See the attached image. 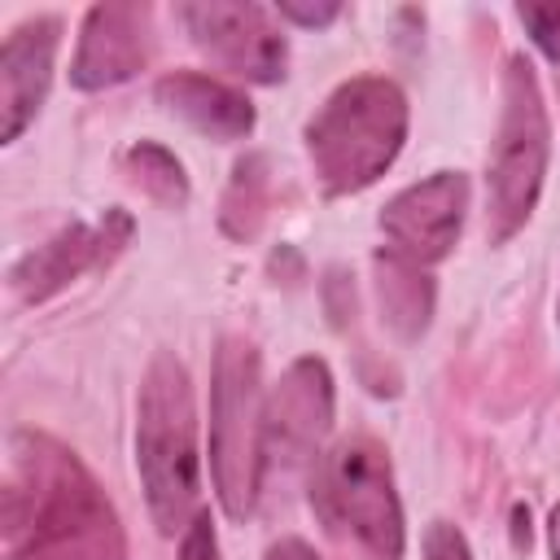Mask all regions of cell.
I'll list each match as a JSON object with an SVG mask.
<instances>
[{
	"label": "cell",
	"instance_id": "cell-1",
	"mask_svg": "<svg viewBox=\"0 0 560 560\" xmlns=\"http://www.w3.org/2000/svg\"><path fill=\"white\" fill-rule=\"evenodd\" d=\"M4 556L9 560H122V534L109 499L83 464L31 438L18 455L4 494Z\"/></svg>",
	"mask_w": 560,
	"mask_h": 560
},
{
	"label": "cell",
	"instance_id": "cell-2",
	"mask_svg": "<svg viewBox=\"0 0 560 560\" xmlns=\"http://www.w3.org/2000/svg\"><path fill=\"white\" fill-rule=\"evenodd\" d=\"M306 158L328 197H350L376 184L407 140V96L385 74H354L337 83L311 114Z\"/></svg>",
	"mask_w": 560,
	"mask_h": 560
},
{
	"label": "cell",
	"instance_id": "cell-3",
	"mask_svg": "<svg viewBox=\"0 0 560 560\" xmlns=\"http://www.w3.org/2000/svg\"><path fill=\"white\" fill-rule=\"evenodd\" d=\"M136 468L153 525L162 534L188 529V521L201 512V455L192 381L175 354H158L144 372L136 402Z\"/></svg>",
	"mask_w": 560,
	"mask_h": 560
},
{
	"label": "cell",
	"instance_id": "cell-4",
	"mask_svg": "<svg viewBox=\"0 0 560 560\" xmlns=\"http://www.w3.org/2000/svg\"><path fill=\"white\" fill-rule=\"evenodd\" d=\"M503 109L486 158V236L490 245L512 241L542 192L547 153H551V118L542 105V88L534 66L512 52L503 70Z\"/></svg>",
	"mask_w": 560,
	"mask_h": 560
},
{
	"label": "cell",
	"instance_id": "cell-5",
	"mask_svg": "<svg viewBox=\"0 0 560 560\" xmlns=\"http://www.w3.org/2000/svg\"><path fill=\"white\" fill-rule=\"evenodd\" d=\"M262 394L258 350L245 337H223L210 368V477L219 508L245 521L262 481Z\"/></svg>",
	"mask_w": 560,
	"mask_h": 560
},
{
	"label": "cell",
	"instance_id": "cell-6",
	"mask_svg": "<svg viewBox=\"0 0 560 560\" xmlns=\"http://www.w3.org/2000/svg\"><path fill=\"white\" fill-rule=\"evenodd\" d=\"M315 499L332 525H346L376 560H402V503L394 490V468L381 442L346 438L315 472Z\"/></svg>",
	"mask_w": 560,
	"mask_h": 560
},
{
	"label": "cell",
	"instance_id": "cell-7",
	"mask_svg": "<svg viewBox=\"0 0 560 560\" xmlns=\"http://www.w3.org/2000/svg\"><path fill=\"white\" fill-rule=\"evenodd\" d=\"M192 44L210 52L223 70L249 83H280L289 66V39L262 4L241 0H201L179 9Z\"/></svg>",
	"mask_w": 560,
	"mask_h": 560
},
{
	"label": "cell",
	"instance_id": "cell-8",
	"mask_svg": "<svg viewBox=\"0 0 560 560\" xmlns=\"http://www.w3.org/2000/svg\"><path fill=\"white\" fill-rule=\"evenodd\" d=\"M464 214H468V175L433 171L429 179L389 197L376 223L394 258L411 267H433L455 249L464 232Z\"/></svg>",
	"mask_w": 560,
	"mask_h": 560
},
{
	"label": "cell",
	"instance_id": "cell-9",
	"mask_svg": "<svg viewBox=\"0 0 560 560\" xmlns=\"http://www.w3.org/2000/svg\"><path fill=\"white\" fill-rule=\"evenodd\" d=\"M332 429V372L324 359L302 354L262 402V464L302 468L319 455Z\"/></svg>",
	"mask_w": 560,
	"mask_h": 560
},
{
	"label": "cell",
	"instance_id": "cell-10",
	"mask_svg": "<svg viewBox=\"0 0 560 560\" xmlns=\"http://www.w3.org/2000/svg\"><path fill=\"white\" fill-rule=\"evenodd\" d=\"M127 241H131V214L105 210L96 223H70L52 241L35 245L26 258H18L9 280L22 302H44V298L61 293L70 280H79L83 271L109 267Z\"/></svg>",
	"mask_w": 560,
	"mask_h": 560
},
{
	"label": "cell",
	"instance_id": "cell-11",
	"mask_svg": "<svg viewBox=\"0 0 560 560\" xmlns=\"http://www.w3.org/2000/svg\"><path fill=\"white\" fill-rule=\"evenodd\" d=\"M61 18L39 13L18 22L0 44V140L13 144L48 101Z\"/></svg>",
	"mask_w": 560,
	"mask_h": 560
},
{
	"label": "cell",
	"instance_id": "cell-12",
	"mask_svg": "<svg viewBox=\"0 0 560 560\" xmlns=\"http://www.w3.org/2000/svg\"><path fill=\"white\" fill-rule=\"evenodd\" d=\"M149 61V9L127 0L92 4L79 31V48L70 61V83L83 92H101L127 83Z\"/></svg>",
	"mask_w": 560,
	"mask_h": 560
},
{
	"label": "cell",
	"instance_id": "cell-13",
	"mask_svg": "<svg viewBox=\"0 0 560 560\" xmlns=\"http://www.w3.org/2000/svg\"><path fill=\"white\" fill-rule=\"evenodd\" d=\"M153 96H158V105H166L171 114H179L188 127H197L210 140H241L254 131L249 96L214 74H201V70L162 74Z\"/></svg>",
	"mask_w": 560,
	"mask_h": 560
},
{
	"label": "cell",
	"instance_id": "cell-14",
	"mask_svg": "<svg viewBox=\"0 0 560 560\" xmlns=\"http://www.w3.org/2000/svg\"><path fill=\"white\" fill-rule=\"evenodd\" d=\"M376 298H381V319L398 337H420L433 315V280L424 267H411L394 258L389 249L376 254Z\"/></svg>",
	"mask_w": 560,
	"mask_h": 560
},
{
	"label": "cell",
	"instance_id": "cell-15",
	"mask_svg": "<svg viewBox=\"0 0 560 560\" xmlns=\"http://www.w3.org/2000/svg\"><path fill=\"white\" fill-rule=\"evenodd\" d=\"M122 171L131 175V184H136L144 197H153V201L166 206V210H179V206L188 201V175H184L179 158H175L171 149L153 144V140L131 144V149L122 153Z\"/></svg>",
	"mask_w": 560,
	"mask_h": 560
},
{
	"label": "cell",
	"instance_id": "cell-16",
	"mask_svg": "<svg viewBox=\"0 0 560 560\" xmlns=\"http://www.w3.org/2000/svg\"><path fill=\"white\" fill-rule=\"evenodd\" d=\"M262 192H267V171L262 158H245L232 171V188L223 197V228L232 236H249L262 219Z\"/></svg>",
	"mask_w": 560,
	"mask_h": 560
},
{
	"label": "cell",
	"instance_id": "cell-17",
	"mask_svg": "<svg viewBox=\"0 0 560 560\" xmlns=\"http://www.w3.org/2000/svg\"><path fill=\"white\" fill-rule=\"evenodd\" d=\"M516 18L534 35V44L551 61H560V4H516Z\"/></svg>",
	"mask_w": 560,
	"mask_h": 560
},
{
	"label": "cell",
	"instance_id": "cell-18",
	"mask_svg": "<svg viewBox=\"0 0 560 560\" xmlns=\"http://www.w3.org/2000/svg\"><path fill=\"white\" fill-rule=\"evenodd\" d=\"M420 551H424V560H472L468 538H464V534H459L451 521H433V525L424 529Z\"/></svg>",
	"mask_w": 560,
	"mask_h": 560
},
{
	"label": "cell",
	"instance_id": "cell-19",
	"mask_svg": "<svg viewBox=\"0 0 560 560\" xmlns=\"http://www.w3.org/2000/svg\"><path fill=\"white\" fill-rule=\"evenodd\" d=\"M179 560H219V547H214V525H210V512H197L179 538Z\"/></svg>",
	"mask_w": 560,
	"mask_h": 560
},
{
	"label": "cell",
	"instance_id": "cell-20",
	"mask_svg": "<svg viewBox=\"0 0 560 560\" xmlns=\"http://www.w3.org/2000/svg\"><path fill=\"white\" fill-rule=\"evenodd\" d=\"M276 13H280V18H289V22H298V26H328V22L341 13V4H337V0H324V4L280 0V4H276Z\"/></svg>",
	"mask_w": 560,
	"mask_h": 560
},
{
	"label": "cell",
	"instance_id": "cell-21",
	"mask_svg": "<svg viewBox=\"0 0 560 560\" xmlns=\"http://www.w3.org/2000/svg\"><path fill=\"white\" fill-rule=\"evenodd\" d=\"M262 560H319V551L311 542H302V538H280V542L267 547Z\"/></svg>",
	"mask_w": 560,
	"mask_h": 560
},
{
	"label": "cell",
	"instance_id": "cell-22",
	"mask_svg": "<svg viewBox=\"0 0 560 560\" xmlns=\"http://www.w3.org/2000/svg\"><path fill=\"white\" fill-rule=\"evenodd\" d=\"M512 547L516 551H529V508L525 503L512 508Z\"/></svg>",
	"mask_w": 560,
	"mask_h": 560
},
{
	"label": "cell",
	"instance_id": "cell-23",
	"mask_svg": "<svg viewBox=\"0 0 560 560\" xmlns=\"http://www.w3.org/2000/svg\"><path fill=\"white\" fill-rule=\"evenodd\" d=\"M547 547H551V560H560V503L547 516Z\"/></svg>",
	"mask_w": 560,
	"mask_h": 560
},
{
	"label": "cell",
	"instance_id": "cell-24",
	"mask_svg": "<svg viewBox=\"0 0 560 560\" xmlns=\"http://www.w3.org/2000/svg\"><path fill=\"white\" fill-rule=\"evenodd\" d=\"M556 315H560V306H556Z\"/></svg>",
	"mask_w": 560,
	"mask_h": 560
}]
</instances>
